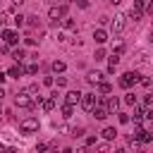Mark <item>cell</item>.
Instances as JSON below:
<instances>
[{
    "label": "cell",
    "instance_id": "obj_1",
    "mask_svg": "<svg viewBox=\"0 0 153 153\" xmlns=\"http://www.w3.org/2000/svg\"><path fill=\"white\" fill-rule=\"evenodd\" d=\"M38 127H41L38 117H26V120H22V122H19V131H22V134H36V131H38Z\"/></svg>",
    "mask_w": 153,
    "mask_h": 153
},
{
    "label": "cell",
    "instance_id": "obj_2",
    "mask_svg": "<svg viewBox=\"0 0 153 153\" xmlns=\"http://www.w3.org/2000/svg\"><path fill=\"white\" fill-rule=\"evenodd\" d=\"M62 17H67V2L48 10V19H50V24H60V19H62Z\"/></svg>",
    "mask_w": 153,
    "mask_h": 153
},
{
    "label": "cell",
    "instance_id": "obj_3",
    "mask_svg": "<svg viewBox=\"0 0 153 153\" xmlns=\"http://www.w3.org/2000/svg\"><path fill=\"white\" fill-rule=\"evenodd\" d=\"M14 105H17V108H31V105H33V96L24 88V91H19V93L14 96Z\"/></svg>",
    "mask_w": 153,
    "mask_h": 153
},
{
    "label": "cell",
    "instance_id": "obj_4",
    "mask_svg": "<svg viewBox=\"0 0 153 153\" xmlns=\"http://www.w3.org/2000/svg\"><path fill=\"white\" fill-rule=\"evenodd\" d=\"M136 81H139V74H136V72H124V74L120 76V86H122V88H131Z\"/></svg>",
    "mask_w": 153,
    "mask_h": 153
},
{
    "label": "cell",
    "instance_id": "obj_5",
    "mask_svg": "<svg viewBox=\"0 0 153 153\" xmlns=\"http://www.w3.org/2000/svg\"><path fill=\"white\" fill-rule=\"evenodd\" d=\"M81 108L86 110V112H91L93 108H96V93H81Z\"/></svg>",
    "mask_w": 153,
    "mask_h": 153
},
{
    "label": "cell",
    "instance_id": "obj_6",
    "mask_svg": "<svg viewBox=\"0 0 153 153\" xmlns=\"http://www.w3.org/2000/svg\"><path fill=\"white\" fill-rule=\"evenodd\" d=\"M0 38H2L7 45H14V43L19 41V33H17V31H12V29H2V31H0Z\"/></svg>",
    "mask_w": 153,
    "mask_h": 153
},
{
    "label": "cell",
    "instance_id": "obj_7",
    "mask_svg": "<svg viewBox=\"0 0 153 153\" xmlns=\"http://www.w3.org/2000/svg\"><path fill=\"white\" fill-rule=\"evenodd\" d=\"M124 24H127V19H124V14H115V19L110 22V26H112V31H115V33H120V31H124Z\"/></svg>",
    "mask_w": 153,
    "mask_h": 153
},
{
    "label": "cell",
    "instance_id": "obj_8",
    "mask_svg": "<svg viewBox=\"0 0 153 153\" xmlns=\"http://www.w3.org/2000/svg\"><path fill=\"white\" fill-rule=\"evenodd\" d=\"M24 74V67H22V62H14L12 67H10V72H7V76H12V79H19Z\"/></svg>",
    "mask_w": 153,
    "mask_h": 153
},
{
    "label": "cell",
    "instance_id": "obj_9",
    "mask_svg": "<svg viewBox=\"0 0 153 153\" xmlns=\"http://www.w3.org/2000/svg\"><path fill=\"white\" fill-rule=\"evenodd\" d=\"M79 100H81V93L79 91H67V96H65V103L67 105H76Z\"/></svg>",
    "mask_w": 153,
    "mask_h": 153
},
{
    "label": "cell",
    "instance_id": "obj_10",
    "mask_svg": "<svg viewBox=\"0 0 153 153\" xmlns=\"http://www.w3.org/2000/svg\"><path fill=\"white\" fill-rule=\"evenodd\" d=\"M91 112H93V117H96V120H105V117H108V115H110V112H108V108H105V105H96V108H93V110H91Z\"/></svg>",
    "mask_w": 153,
    "mask_h": 153
},
{
    "label": "cell",
    "instance_id": "obj_11",
    "mask_svg": "<svg viewBox=\"0 0 153 153\" xmlns=\"http://www.w3.org/2000/svg\"><path fill=\"white\" fill-rule=\"evenodd\" d=\"M93 41H96L98 45L105 43V41H108V31H105V29H96V31H93Z\"/></svg>",
    "mask_w": 153,
    "mask_h": 153
},
{
    "label": "cell",
    "instance_id": "obj_12",
    "mask_svg": "<svg viewBox=\"0 0 153 153\" xmlns=\"http://www.w3.org/2000/svg\"><path fill=\"white\" fill-rule=\"evenodd\" d=\"M105 108H108V112H117L120 110V98H108V103H105Z\"/></svg>",
    "mask_w": 153,
    "mask_h": 153
},
{
    "label": "cell",
    "instance_id": "obj_13",
    "mask_svg": "<svg viewBox=\"0 0 153 153\" xmlns=\"http://www.w3.org/2000/svg\"><path fill=\"white\" fill-rule=\"evenodd\" d=\"M100 136H103L105 141H112V139L117 136V129H115V127H105V129L100 131Z\"/></svg>",
    "mask_w": 153,
    "mask_h": 153
},
{
    "label": "cell",
    "instance_id": "obj_14",
    "mask_svg": "<svg viewBox=\"0 0 153 153\" xmlns=\"http://www.w3.org/2000/svg\"><path fill=\"white\" fill-rule=\"evenodd\" d=\"M100 79H103L100 72H88V74H86V81H88V84H98Z\"/></svg>",
    "mask_w": 153,
    "mask_h": 153
},
{
    "label": "cell",
    "instance_id": "obj_15",
    "mask_svg": "<svg viewBox=\"0 0 153 153\" xmlns=\"http://www.w3.org/2000/svg\"><path fill=\"white\" fill-rule=\"evenodd\" d=\"M65 69H67V65H65L62 60H55V62H53V72H55V74H62Z\"/></svg>",
    "mask_w": 153,
    "mask_h": 153
},
{
    "label": "cell",
    "instance_id": "obj_16",
    "mask_svg": "<svg viewBox=\"0 0 153 153\" xmlns=\"http://www.w3.org/2000/svg\"><path fill=\"white\" fill-rule=\"evenodd\" d=\"M112 91V86L108 84V81H98V93H103V96H108Z\"/></svg>",
    "mask_w": 153,
    "mask_h": 153
},
{
    "label": "cell",
    "instance_id": "obj_17",
    "mask_svg": "<svg viewBox=\"0 0 153 153\" xmlns=\"http://www.w3.org/2000/svg\"><path fill=\"white\" fill-rule=\"evenodd\" d=\"M24 57H26V50H22V48L12 53V60H14V62H24Z\"/></svg>",
    "mask_w": 153,
    "mask_h": 153
},
{
    "label": "cell",
    "instance_id": "obj_18",
    "mask_svg": "<svg viewBox=\"0 0 153 153\" xmlns=\"http://www.w3.org/2000/svg\"><path fill=\"white\" fill-rule=\"evenodd\" d=\"M141 120H143V110H141V108H136V105H134V124H136V127H139V124H141Z\"/></svg>",
    "mask_w": 153,
    "mask_h": 153
},
{
    "label": "cell",
    "instance_id": "obj_19",
    "mask_svg": "<svg viewBox=\"0 0 153 153\" xmlns=\"http://www.w3.org/2000/svg\"><path fill=\"white\" fill-rule=\"evenodd\" d=\"M43 110H45V112L55 110V98H48V100H43Z\"/></svg>",
    "mask_w": 153,
    "mask_h": 153
},
{
    "label": "cell",
    "instance_id": "obj_20",
    "mask_svg": "<svg viewBox=\"0 0 153 153\" xmlns=\"http://www.w3.org/2000/svg\"><path fill=\"white\" fill-rule=\"evenodd\" d=\"M72 110H74V105H67V103H65V105H62V117L69 120V117H72Z\"/></svg>",
    "mask_w": 153,
    "mask_h": 153
},
{
    "label": "cell",
    "instance_id": "obj_21",
    "mask_svg": "<svg viewBox=\"0 0 153 153\" xmlns=\"http://www.w3.org/2000/svg\"><path fill=\"white\" fill-rule=\"evenodd\" d=\"M36 72H38V65H36V62H31V65L24 67V74H36Z\"/></svg>",
    "mask_w": 153,
    "mask_h": 153
},
{
    "label": "cell",
    "instance_id": "obj_22",
    "mask_svg": "<svg viewBox=\"0 0 153 153\" xmlns=\"http://www.w3.org/2000/svg\"><path fill=\"white\" fill-rule=\"evenodd\" d=\"M60 22H62V26H65V29H74V19H69V17H62Z\"/></svg>",
    "mask_w": 153,
    "mask_h": 153
},
{
    "label": "cell",
    "instance_id": "obj_23",
    "mask_svg": "<svg viewBox=\"0 0 153 153\" xmlns=\"http://www.w3.org/2000/svg\"><path fill=\"white\" fill-rule=\"evenodd\" d=\"M122 100H124L127 105H136V96H134V93H127V96H124Z\"/></svg>",
    "mask_w": 153,
    "mask_h": 153
},
{
    "label": "cell",
    "instance_id": "obj_24",
    "mask_svg": "<svg viewBox=\"0 0 153 153\" xmlns=\"http://www.w3.org/2000/svg\"><path fill=\"white\" fill-rule=\"evenodd\" d=\"M129 17H131L134 22H139V19L143 17V12H139V10H129Z\"/></svg>",
    "mask_w": 153,
    "mask_h": 153
},
{
    "label": "cell",
    "instance_id": "obj_25",
    "mask_svg": "<svg viewBox=\"0 0 153 153\" xmlns=\"http://www.w3.org/2000/svg\"><path fill=\"white\" fill-rule=\"evenodd\" d=\"M14 24H17V26H24V24H26V17H24V14H14Z\"/></svg>",
    "mask_w": 153,
    "mask_h": 153
},
{
    "label": "cell",
    "instance_id": "obj_26",
    "mask_svg": "<svg viewBox=\"0 0 153 153\" xmlns=\"http://www.w3.org/2000/svg\"><path fill=\"white\" fill-rule=\"evenodd\" d=\"M96 151H98V153H108V151H110V146L103 141V143H96Z\"/></svg>",
    "mask_w": 153,
    "mask_h": 153
},
{
    "label": "cell",
    "instance_id": "obj_27",
    "mask_svg": "<svg viewBox=\"0 0 153 153\" xmlns=\"http://www.w3.org/2000/svg\"><path fill=\"white\" fill-rule=\"evenodd\" d=\"M26 19H29V22H26L29 26H38V17H36V14H29Z\"/></svg>",
    "mask_w": 153,
    "mask_h": 153
},
{
    "label": "cell",
    "instance_id": "obj_28",
    "mask_svg": "<svg viewBox=\"0 0 153 153\" xmlns=\"http://www.w3.org/2000/svg\"><path fill=\"white\" fill-rule=\"evenodd\" d=\"M93 57H96V62H100V60H105V50H103V48H98Z\"/></svg>",
    "mask_w": 153,
    "mask_h": 153
},
{
    "label": "cell",
    "instance_id": "obj_29",
    "mask_svg": "<svg viewBox=\"0 0 153 153\" xmlns=\"http://www.w3.org/2000/svg\"><path fill=\"white\" fill-rule=\"evenodd\" d=\"M120 122L127 124V122H129V115H127V112H120Z\"/></svg>",
    "mask_w": 153,
    "mask_h": 153
},
{
    "label": "cell",
    "instance_id": "obj_30",
    "mask_svg": "<svg viewBox=\"0 0 153 153\" xmlns=\"http://www.w3.org/2000/svg\"><path fill=\"white\" fill-rule=\"evenodd\" d=\"M24 43H26V45H36V38H31V36H26V38H24Z\"/></svg>",
    "mask_w": 153,
    "mask_h": 153
},
{
    "label": "cell",
    "instance_id": "obj_31",
    "mask_svg": "<svg viewBox=\"0 0 153 153\" xmlns=\"http://www.w3.org/2000/svg\"><path fill=\"white\" fill-rule=\"evenodd\" d=\"M43 84H45V86H53V84H55V79H53V76H45V79H43Z\"/></svg>",
    "mask_w": 153,
    "mask_h": 153
},
{
    "label": "cell",
    "instance_id": "obj_32",
    "mask_svg": "<svg viewBox=\"0 0 153 153\" xmlns=\"http://www.w3.org/2000/svg\"><path fill=\"white\" fill-rule=\"evenodd\" d=\"M146 12H148V14H153V0H151V2L146 5Z\"/></svg>",
    "mask_w": 153,
    "mask_h": 153
},
{
    "label": "cell",
    "instance_id": "obj_33",
    "mask_svg": "<svg viewBox=\"0 0 153 153\" xmlns=\"http://www.w3.org/2000/svg\"><path fill=\"white\" fill-rule=\"evenodd\" d=\"M5 79H7V74H2V72H0V84H5Z\"/></svg>",
    "mask_w": 153,
    "mask_h": 153
},
{
    "label": "cell",
    "instance_id": "obj_34",
    "mask_svg": "<svg viewBox=\"0 0 153 153\" xmlns=\"http://www.w3.org/2000/svg\"><path fill=\"white\" fill-rule=\"evenodd\" d=\"M2 98H5V88L0 86V100H2Z\"/></svg>",
    "mask_w": 153,
    "mask_h": 153
},
{
    "label": "cell",
    "instance_id": "obj_35",
    "mask_svg": "<svg viewBox=\"0 0 153 153\" xmlns=\"http://www.w3.org/2000/svg\"><path fill=\"white\" fill-rule=\"evenodd\" d=\"M5 153H17V151L14 148H5Z\"/></svg>",
    "mask_w": 153,
    "mask_h": 153
},
{
    "label": "cell",
    "instance_id": "obj_36",
    "mask_svg": "<svg viewBox=\"0 0 153 153\" xmlns=\"http://www.w3.org/2000/svg\"><path fill=\"white\" fill-rule=\"evenodd\" d=\"M76 153H88V148H79V151H76Z\"/></svg>",
    "mask_w": 153,
    "mask_h": 153
},
{
    "label": "cell",
    "instance_id": "obj_37",
    "mask_svg": "<svg viewBox=\"0 0 153 153\" xmlns=\"http://www.w3.org/2000/svg\"><path fill=\"white\" fill-rule=\"evenodd\" d=\"M120 2H122V0H110V5H120Z\"/></svg>",
    "mask_w": 153,
    "mask_h": 153
},
{
    "label": "cell",
    "instance_id": "obj_38",
    "mask_svg": "<svg viewBox=\"0 0 153 153\" xmlns=\"http://www.w3.org/2000/svg\"><path fill=\"white\" fill-rule=\"evenodd\" d=\"M22 2H24V0H12V5H22Z\"/></svg>",
    "mask_w": 153,
    "mask_h": 153
},
{
    "label": "cell",
    "instance_id": "obj_39",
    "mask_svg": "<svg viewBox=\"0 0 153 153\" xmlns=\"http://www.w3.org/2000/svg\"><path fill=\"white\" fill-rule=\"evenodd\" d=\"M0 153H5V143H0Z\"/></svg>",
    "mask_w": 153,
    "mask_h": 153
},
{
    "label": "cell",
    "instance_id": "obj_40",
    "mask_svg": "<svg viewBox=\"0 0 153 153\" xmlns=\"http://www.w3.org/2000/svg\"><path fill=\"white\" fill-rule=\"evenodd\" d=\"M115 153H127V151H124V148H120V151H115Z\"/></svg>",
    "mask_w": 153,
    "mask_h": 153
},
{
    "label": "cell",
    "instance_id": "obj_41",
    "mask_svg": "<svg viewBox=\"0 0 153 153\" xmlns=\"http://www.w3.org/2000/svg\"><path fill=\"white\" fill-rule=\"evenodd\" d=\"M65 2H67V5H72V2H76V0H65Z\"/></svg>",
    "mask_w": 153,
    "mask_h": 153
},
{
    "label": "cell",
    "instance_id": "obj_42",
    "mask_svg": "<svg viewBox=\"0 0 153 153\" xmlns=\"http://www.w3.org/2000/svg\"><path fill=\"white\" fill-rule=\"evenodd\" d=\"M151 43H153V31H151Z\"/></svg>",
    "mask_w": 153,
    "mask_h": 153
},
{
    "label": "cell",
    "instance_id": "obj_43",
    "mask_svg": "<svg viewBox=\"0 0 153 153\" xmlns=\"http://www.w3.org/2000/svg\"><path fill=\"white\" fill-rule=\"evenodd\" d=\"M0 26H2V17H0Z\"/></svg>",
    "mask_w": 153,
    "mask_h": 153
},
{
    "label": "cell",
    "instance_id": "obj_44",
    "mask_svg": "<svg viewBox=\"0 0 153 153\" xmlns=\"http://www.w3.org/2000/svg\"><path fill=\"white\" fill-rule=\"evenodd\" d=\"M151 134H153V127H151Z\"/></svg>",
    "mask_w": 153,
    "mask_h": 153
},
{
    "label": "cell",
    "instance_id": "obj_45",
    "mask_svg": "<svg viewBox=\"0 0 153 153\" xmlns=\"http://www.w3.org/2000/svg\"><path fill=\"white\" fill-rule=\"evenodd\" d=\"M139 153H146V151H139Z\"/></svg>",
    "mask_w": 153,
    "mask_h": 153
},
{
    "label": "cell",
    "instance_id": "obj_46",
    "mask_svg": "<svg viewBox=\"0 0 153 153\" xmlns=\"http://www.w3.org/2000/svg\"><path fill=\"white\" fill-rule=\"evenodd\" d=\"M50 2H55V0H50Z\"/></svg>",
    "mask_w": 153,
    "mask_h": 153
}]
</instances>
